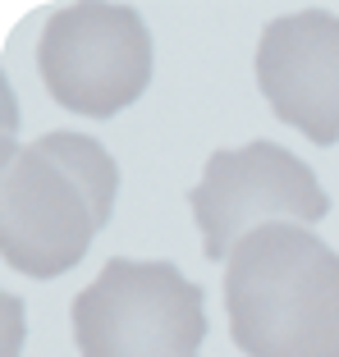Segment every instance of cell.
Masks as SVG:
<instances>
[{
	"label": "cell",
	"mask_w": 339,
	"mask_h": 357,
	"mask_svg": "<svg viewBox=\"0 0 339 357\" xmlns=\"http://www.w3.org/2000/svg\"><path fill=\"white\" fill-rule=\"evenodd\" d=\"M119 165L87 133L55 128L0 165V257L28 280H55L110 225Z\"/></svg>",
	"instance_id": "obj_1"
},
{
	"label": "cell",
	"mask_w": 339,
	"mask_h": 357,
	"mask_svg": "<svg viewBox=\"0 0 339 357\" xmlns=\"http://www.w3.org/2000/svg\"><path fill=\"white\" fill-rule=\"evenodd\" d=\"M243 357H339V252L298 225H257L225 271Z\"/></svg>",
	"instance_id": "obj_2"
},
{
	"label": "cell",
	"mask_w": 339,
	"mask_h": 357,
	"mask_svg": "<svg viewBox=\"0 0 339 357\" xmlns=\"http://www.w3.org/2000/svg\"><path fill=\"white\" fill-rule=\"evenodd\" d=\"M78 357H197L206 294L174 261L110 257L69 307Z\"/></svg>",
	"instance_id": "obj_3"
},
{
	"label": "cell",
	"mask_w": 339,
	"mask_h": 357,
	"mask_svg": "<svg viewBox=\"0 0 339 357\" xmlns=\"http://www.w3.org/2000/svg\"><path fill=\"white\" fill-rule=\"evenodd\" d=\"M46 92L83 119H110L151 83V32L133 5H64L37 42Z\"/></svg>",
	"instance_id": "obj_4"
},
{
	"label": "cell",
	"mask_w": 339,
	"mask_h": 357,
	"mask_svg": "<svg viewBox=\"0 0 339 357\" xmlns=\"http://www.w3.org/2000/svg\"><path fill=\"white\" fill-rule=\"evenodd\" d=\"M188 206L202 229V252L211 261H229V252L253 234L257 220L317 225L330 215V197L312 165L266 137L211 151L202 183L188 192Z\"/></svg>",
	"instance_id": "obj_5"
},
{
	"label": "cell",
	"mask_w": 339,
	"mask_h": 357,
	"mask_svg": "<svg viewBox=\"0 0 339 357\" xmlns=\"http://www.w3.org/2000/svg\"><path fill=\"white\" fill-rule=\"evenodd\" d=\"M257 87L280 124L317 147L339 142V14L294 10L262 28Z\"/></svg>",
	"instance_id": "obj_6"
}]
</instances>
